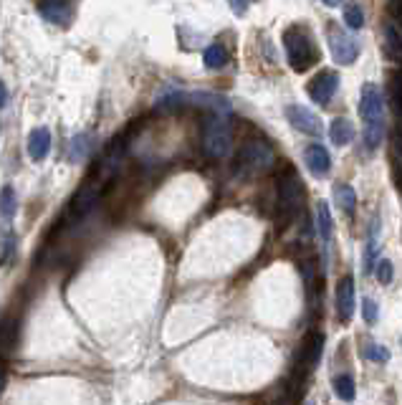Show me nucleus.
Listing matches in <instances>:
<instances>
[{"mask_svg":"<svg viewBox=\"0 0 402 405\" xmlns=\"http://www.w3.org/2000/svg\"><path fill=\"white\" fill-rule=\"evenodd\" d=\"M360 117L365 124V147L377 150L384 137V97L377 84H365L360 91Z\"/></svg>","mask_w":402,"mask_h":405,"instance_id":"nucleus-1","label":"nucleus"},{"mask_svg":"<svg viewBox=\"0 0 402 405\" xmlns=\"http://www.w3.org/2000/svg\"><path fill=\"white\" fill-rule=\"evenodd\" d=\"M283 49H286L291 69L299 74L309 71V69L321 59V56H319V46L312 38V30L301 23L283 30Z\"/></svg>","mask_w":402,"mask_h":405,"instance_id":"nucleus-2","label":"nucleus"},{"mask_svg":"<svg viewBox=\"0 0 402 405\" xmlns=\"http://www.w3.org/2000/svg\"><path fill=\"white\" fill-rule=\"evenodd\" d=\"M273 163H276V152H273V147H271L266 139L253 137L240 147L238 160H235V170H238V175L248 177V175H259V172L271 170Z\"/></svg>","mask_w":402,"mask_h":405,"instance_id":"nucleus-3","label":"nucleus"},{"mask_svg":"<svg viewBox=\"0 0 402 405\" xmlns=\"http://www.w3.org/2000/svg\"><path fill=\"white\" fill-rule=\"evenodd\" d=\"M321 350H324V334L321 332H309L301 342L299 352H296L294 360V390L299 395L301 385L307 382V377L312 375V370L319 365L321 360Z\"/></svg>","mask_w":402,"mask_h":405,"instance_id":"nucleus-4","label":"nucleus"},{"mask_svg":"<svg viewBox=\"0 0 402 405\" xmlns=\"http://www.w3.org/2000/svg\"><path fill=\"white\" fill-rule=\"evenodd\" d=\"M301 206V180L294 168H286L278 177V216L288 223Z\"/></svg>","mask_w":402,"mask_h":405,"instance_id":"nucleus-5","label":"nucleus"},{"mask_svg":"<svg viewBox=\"0 0 402 405\" xmlns=\"http://www.w3.org/2000/svg\"><path fill=\"white\" fill-rule=\"evenodd\" d=\"M203 147L208 158L213 160H223L230 152V127L225 122V115H213L211 122L205 124Z\"/></svg>","mask_w":402,"mask_h":405,"instance_id":"nucleus-6","label":"nucleus"},{"mask_svg":"<svg viewBox=\"0 0 402 405\" xmlns=\"http://www.w3.org/2000/svg\"><path fill=\"white\" fill-rule=\"evenodd\" d=\"M96 180H99V177H91L89 182H84V185L71 195L69 208H66V216H64L66 225H73V223H78V221H84V218L94 211L96 200L102 198V190H99Z\"/></svg>","mask_w":402,"mask_h":405,"instance_id":"nucleus-7","label":"nucleus"},{"mask_svg":"<svg viewBox=\"0 0 402 405\" xmlns=\"http://www.w3.org/2000/svg\"><path fill=\"white\" fill-rule=\"evenodd\" d=\"M326 38H329V51H331V59L339 64V66H352L360 56V49H357L355 38L349 36L347 30L342 25L331 23L329 30H326Z\"/></svg>","mask_w":402,"mask_h":405,"instance_id":"nucleus-8","label":"nucleus"},{"mask_svg":"<svg viewBox=\"0 0 402 405\" xmlns=\"http://www.w3.org/2000/svg\"><path fill=\"white\" fill-rule=\"evenodd\" d=\"M336 86H339V74L331 71V69H324L307 84V94L317 107H326L331 102V97H334Z\"/></svg>","mask_w":402,"mask_h":405,"instance_id":"nucleus-9","label":"nucleus"},{"mask_svg":"<svg viewBox=\"0 0 402 405\" xmlns=\"http://www.w3.org/2000/svg\"><path fill=\"white\" fill-rule=\"evenodd\" d=\"M286 119H288L291 127L299 129V132H304V134H309V137H321V134H324V124H321V119L314 115L312 109L301 107V104H288Z\"/></svg>","mask_w":402,"mask_h":405,"instance_id":"nucleus-10","label":"nucleus"},{"mask_svg":"<svg viewBox=\"0 0 402 405\" xmlns=\"http://www.w3.org/2000/svg\"><path fill=\"white\" fill-rule=\"evenodd\" d=\"M334 304H336V317L342 322H349L355 315V278L344 276L339 284H336V294H334Z\"/></svg>","mask_w":402,"mask_h":405,"instance_id":"nucleus-11","label":"nucleus"},{"mask_svg":"<svg viewBox=\"0 0 402 405\" xmlns=\"http://www.w3.org/2000/svg\"><path fill=\"white\" fill-rule=\"evenodd\" d=\"M185 104H195V107L211 109L213 115H230V102L220 94H211V91H192L185 94Z\"/></svg>","mask_w":402,"mask_h":405,"instance_id":"nucleus-12","label":"nucleus"},{"mask_svg":"<svg viewBox=\"0 0 402 405\" xmlns=\"http://www.w3.org/2000/svg\"><path fill=\"white\" fill-rule=\"evenodd\" d=\"M304 160H307V168L312 175L321 177L326 175L331 170V158H329V150L326 147H321L319 142H314V145H309L307 150H304Z\"/></svg>","mask_w":402,"mask_h":405,"instance_id":"nucleus-13","label":"nucleus"},{"mask_svg":"<svg viewBox=\"0 0 402 405\" xmlns=\"http://www.w3.org/2000/svg\"><path fill=\"white\" fill-rule=\"evenodd\" d=\"M38 13H41L48 23H56V25H66L69 16H71V11H69V6L64 0H41V3H38Z\"/></svg>","mask_w":402,"mask_h":405,"instance_id":"nucleus-14","label":"nucleus"},{"mask_svg":"<svg viewBox=\"0 0 402 405\" xmlns=\"http://www.w3.org/2000/svg\"><path fill=\"white\" fill-rule=\"evenodd\" d=\"M48 152H51V132H48L46 127L33 129V132H30V137H28V155H30V160L41 163V160H46Z\"/></svg>","mask_w":402,"mask_h":405,"instance_id":"nucleus-15","label":"nucleus"},{"mask_svg":"<svg viewBox=\"0 0 402 405\" xmlns=\"http://www.w3.org/2000/svg\"><path fill=\"white\" fill-rule=\"evenodd\" d=\"M329 139L334 147H347L355 139V124L347 117H336L329 127Z\"/></svg>","mask_w":402,"mask_h":405,"instance_id":"nucleus-16","label":"nucleus"},{"mask_svg":"<svg viewBox=\"0 0 402 405\" xmlns=\"http://www.w3.org/2000/svg\"><path fill=\"white\" fill-rule=\"evenodd\" d=\"M18 334H20V327H18V319H3L0 324V352H13L16 345H18Z\"/></svg>","mask_w":402,"mask_h":405,"instance_id":"nucleus-17","label":"nucleus"},{"mask_svg":"<svg viewBox=\"0 0 402 405\" xmlns=\"http://www.w3.org/2000/svg\"><path fill=\"white\" fill-rule=\"evenodd\" d=\"M334 203L339 208H342L347 216H352L355 213V208H357V193H355V188L352 185H347V182H336L334 185Z\"/></svg>","mask_w":402,"mask_h":405,"instance_id":"nucleus-18","label":"nucleus"},{"mask_svg":"<svg viewBox=\"0 0 402 405\" xmlns=\"http://www.w3.org/2000/svg\"><path fill=\"white\" fill-rule=\"evenodd\" d=\"M203 64L205 69H211V71H218V69L225 66V64H228V51H225V46H223V43H211V46L203 51Z\"/></svg>","mask_w":402,"mask_h":405,"instance_id":"nucleus-19","label":"nucleus"},{"mask_svg":"<svg viewBox=\"0 0 402 405\" xmlns=\"http://www.w3.org/2000/svg\"><path fill=\"white\" fill-rule=\"evenodd\" d=\"M384 54L395 61H402V36L395 23L384 25Z\"/></svg>","mask_w":402,"mask_h":405,"instance_id":"nucleus-20","label":"nucleus"},{"mask_svg":"<svg viewBox=\"0 0 402 405\" xmlns=\"http://www.w3.org/2000/svg\"><path fill=\"white\" fill-rule=\"evenodd\" d=\"M317 233L321 238V243H329L331 241V213L326 203H319L317 206Z\"/></svg>","mask_w":402,"mask_h":405,"instance_id":"nucleus-21","label":"nucleus"},{"mask_svg":"<svg viewBox=\"0 0 402 405\" xmlns=\"http://www.w3.org/2000/svg\"><path fill=\"white\" fill-rule=\"evenodd\" d=\"M334 395L339 400H344V403H352L355 400V380H352V375H339L334 377Z\"/></svg>","mask_w":402,"mask_h":405,"instance_id":"nucleus-22","label":"nucleus"},{"mask_svg":"<svg viewBox=\"0 0 402 405\" xmlns=\"http://www.w3.org/2000/svg\"><path fill=\"white\" fill-rule=\"evenodd\" d=\"M18 211V198H16V190L11 185L0 190V216L3 218H13Z\"/></svg>","mask_w":402,"mask_h":405,"instance_id":"nucleus-23","label":"nucleus"},{"mask_svg":"<svg viewBox=\"0 0 402 405\" xmlns=\"http://www.w3.org/2000/svg\"><path fill=\"white\" fill-rule=\"evenodd\" d=\"M344 23H347L352 30H360L362 25H365V11H362L357 3L347 6V8H344Z\"/></svg>","mask_w":402,"mask_h":405,"instance_id":"nucleus-24","label":"nucleus"},{"mask_svg":"<svg viewBox=\"0 0 402 405\" xmlns=\"http://www.w3.org/2000/svg\"><path fill=\"white\" fill-rule=\"evenodd\" d=\"M390 97H392V107H395V112L397 115H402V69H397V71L392 74Z\"/></svg>","mask_w":402,"mask_h":405,"instance_id":"nucleus-25","label":"nucleus"},{"mask_svg":"<svg viewBox=\"0 0 402 405\" xmlns=\"http://www.w3.org/2000/svg\"><path fill=\"white\" fill-rule=\"evenodd\" d=\"M365 355H367V360H372V363H379V365L390 363V350L382 345H370L365 350Z\"/></svg>","mask_w":402,"mask_h":405,"instance_id":"nucleus-26","label":"nucleus"},{"mask_svg":"<svg viewBox=\"0 0 402 405\" xmlns=\"http://www.w3.org/2000/svg\"><path fill=\"white\" fill-rule=\"evenodd\" d=\"M374 274H377L379 284L387 286L392 281V261L390 259H379L377 264H374Z\"/></svg>","mask_w":402,"mask_h":405,"instance_id":"nucleus-27","label":"nucleus"},{"mask_svg":"<svg viewBox=\"0 0 402 405\" xmlns=\"http://www.w3.org/2000/svg\"><path fill=\"white\" fill-rule=\"evenodd\" d=\"M86 152H89V145H86V134H76L71 142V160L78 163V160L86 158Z\"/></svg>","mask_w":402,"mask_h":405,"instance_id":"nucleus-28","label":"nucleus"},{"mask_svg":"<svg viewBox=\"0 0 402 405\" xmlns=\"http://www.w3.org/2000/svg\"><path fill=\"white\" fill-rule=\"evenodd\" d=\"M13 254H16V236L6 233V236H3V248H0V264L13 261Z\"/></svg>","mask_w":402,"mask_h":405,"instance_id":"nucleus-29","label":"nucleus"},{"mask_svg":"<svg viewBox=\"0 0 402 405\" xmlns=\"http://www.w3.org/2000/svg\"><path fill=\"white\" fill-rule=\"evenodd\" d=\"M362 317H365V322H367V324H374V322H377V317H379L377 304H374L370 297H365V299H362Z\"/></svg>","mask_w":402,"mask_h":405,"instance_id":"nucleus-30","label":"nucleus"},{"mask_svg":"<svg viewBox=\"0 0 402 405\" xmlns=\"http://www.w3.org/2000/svg\"><path fill=\"white\" fill-rule=\"evenodd\" d=\"M387 13H390L397 25H402V0H390L387 3Z\"/></svg>","mask_w":402,"mask_h":405,"instance_id":"nucleus-31","label":"nucleus"},{"mask_svg":"<svg viewBox=\"0 0 402 405\" xmlns=\"http://www.w3.org/2000/svg\"><path fill=\"white\" fill-rule=\"evenodd\" d=\"M228 6L233 8L235 16H243L248 11V6H251V0H228Z\"/></svg>","mask_w":402,"mask_h":405,"instance_id":"nucleus-32","label":"nucleus"},{"mask_svg":"<svg viewBox=\"0 0 402 405\" xmlns=\"http://www.w3.org/2000/svg\"><path fill=\"white\" fill-rule=\"evenodd\" d=\"M6 102H8V89H6V84L0 81V109L6 107Z\"/></svg>","mask_w":402,"mask_h":405,"instance_id":"nucleus-33","label":"nucleus"},{"mask_svg":"<svg viewBox=\"0 0 402 405\" xmlns=\"http://www.w3.org/2000/svg\"><path fill=\"white\" fill-rule=\"evenodd\" d=\"M321 3H324V6H329V8H336V6H342L344 0H321Z\"/></svg>","mask_w":402,"mask_h":405,"instance_id":"nucleus-34","label":"nucleus"},{"mask_svg":"<svg viewBox=\"0 0 402 405\" xmlns=\"http://www.w3.org/2000/svg\"><path fill=\"white\" fill-rule=\"evenodd\" d=\"M6 387V370H3V365H0V390Z\"/></svg>","mask_w":402,"mask_h":405,"instance_id":"nucleus-35","label":"nucleus"}]
</instances>
